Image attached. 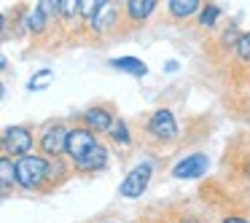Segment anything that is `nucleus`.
Instances as JSON below:
<instances>
[{"instance_id":"obj_1","label":"nucleus","mask_w":250,"mask_h":223,"mask_svg":"<svg viewBox=\"0 0 250 223\" xmlns=\"http://www.w3.org/2000/svg\"><path fill=\"white\" fill-rule=\"evenodd\" d=\"M49 175H51V167L43 156L17 159V183L22 185V188H41Z\"/></svg>"},{"instance_id":"obj_2","label":"nucleus","mask_w":250,"mask_h":223,"mask_svg":"<svg viewBox=\"0 0 250 223\" xmlns=\"http://www.w3.org/2000/svg\"><path fill=\"white\" fill-rule=\"evenodd\" d=\"M151 172H153V167L148 162L137 164V167L124 178V183H121V196H126V199L143 196V191L148 188V180H151Z\"/></svg>"},{"instance_id":"obj_3","label":"nucleus","mask_w":250,"mask_h":223,"mask_svg":"<svg viewBox=\"0 0 250 223\" xmlns=\"http://www.w3.org/2000/svg\"><path fill=\"white\" fill-rule=\"evenodd\" d=\"M97 145L100 142L94 140V135L89 129H70V137H67V153H70V159L76 164L83 162Z\"/></svg>"},{"instance_id":"obj_4","label":"nucleus","mask_w":250,"mask_h":223,"mask_svg":"<svg viewBox=\"0 0 250 223\" xmlns=\"http://www.w3.org/2000/svg\"><path fill=\"white\" fill-rule=\"evenodd\" d=\"M207 164H210V162H207L205 153H191V156L180 159V162L175 164L172 175H175V178H180V180H194V178H199V175L207 172Z\"/></svg>"},{"instance_id":"obj_5","label":"nucleus","mask_w":250,"mask_h":223,"mask_svg":"<svg viewBox=\"0 0 250 223\" xmlns=\"http://www.w3.org/2000/svg\"><path fill=\"white\" fill-rule=\"evenodd\" d=\"M148 129H151L153 137H159V140H172V137L178 135V124H175L172 110H167V108L156 110V113L151 116V124H148Z\"/></svg>"},{"instance_id":"obj_6","label":"nucleus","mask_w":250,"mask_h":223,"mask_svg":"<svg viewBox=\"0 0 250 223\" xmlns=\"http://www.w3.org/2000/svg\"><path fill=\"white\" fill-rule=\"evenodd\" d=\"M67 137H70V132L62 124L49 126V129L43 132V137H41V148H43L49 156H60L62 151H67Z\"/></svg>"},{"instance_id":"obj_7","label":"nucleus","mask_w":250,"mask_h":223,"mask_svg":"<svg viewBox=\"0 0 250 223\" xmlns=\"http://www.w3.org/2000/svg\"><path fill=\"white\" fill-rule=\"evenodd\" d=\"M3 148H6L8 153H27L30 148H33V135H30L24 126H11V129H6V135H3Z\"/></svg>"},{"instance_id":"obj_8","label":"nucleus","mask_w":250,"mask_h":223,"mask_svg":"<svg viewBox=\"0 0 250 223\" xmlns=\"http://www.w3.org/2000/svg\"><path fill=\"white\" fill-rule=\"evenodd\" d=\"M83 119H86V124L92 126L94 132H110V129H113V124H116L105 108H92V110H86V116H83Z\"/></svg>"},{"instance_id":"obj_9","label":"nucleus","mask_w":250,"mask_h":223,"mask_svg":"<svg viewBox=\"0 0 250 223\" xmlns=\"http://www.w3.org/2000/svg\"><path fill=\"white\" fill-rule=\"evenodd\" d=\"M110 67H116L119 73H129V76H146L148 73L146 62L135 60V57H119V60H110Z\"/></svg>"},{"instance_id":"obj_10","label":"nucleus","mask_w":250,"mask_h":223,"mask_svg":"<svg viewBox=\"0 0 250 223\" xmlns=\"http://www.w3.org/2000/svg\"><path fill=\"white\" fill-rule=\"evenodd\" d=\"M113 22H116V6L113 3H105L103 11L92 19V27H94V33H105V30H110Z\"/></svg>"},{"instance_id":"obj_11","label":"nucleus","mask_w":250,"mask_h":223,"mask_svg":"<svg viewBox=\"0 0 250 223\" xmlns=\"http://www.w3.org/2000/svg\"><path fill=\"white\" fill-rule=\"evenodd\" d=\"M105 159H108V151H105L103 145H97V148H94V151L89 153L86 159H83V162H78L76 167L81 169V172H92V169H100V167H103Z\"/></svg>"},{"instance_id":"obj_12","label":"nucleus","mask_w":250,"mask_h":223,"mask_svg":"<svg viewBox=\"0 0 250 223\" xmlns=\"http://www.w3.org/2000/svg\"><path fill=\"white\" fill-rule=\"evenodd\" d=\"M153 8H156V0H129L126 3V11L132 19H146Z\"/></svg>"},{"instance_id":"obj_13","label":"nucleus","mask_w":250,"mask_h":223,"mask_svg":"<svg viewBox=\"0 0 250 223\" xmlns=\"http://www.w3.org/2000/svg\"><path fill=\"white\" fill-rule=\"evenodd\" d=\"M0 178H3V194H8L11 183L17 180V164H11V159H0Z\"/></svg>"},{"instance_id":"obj_14","label":"nucleus","mask_w":250,"mask_h":223,"mask_svg":"<svg viewBox=\"0 0 250 223\" xmlns=\"http://www.w3.org/2000/svg\"><path fill=\"white\" fill-rule=\"evenodd\" d=\"M199 8V0H169V11L175 17H191Z\"/></svg>"},{"instance_id":"obj_15","label":"nucleus","mask_w":250,"mask_h":223,"mask_svg":"<svg viewBox=\"0 0 250 223\" xmlns=\"http://www.w3.org/2000/svg\"><path fill=\"white\" fill-rule=\"evenodd\" d=\"M51 81H54V70H49V67H43V70H38L33 78H30L27 89H33V92H38V89H46Z\"/></svg>"},{"instance_id":"obj_16","label":"nucleus","mask_w":250,"mask_h":223,"mask_svg":"<svg viewBox=\"0 0 250 223\" xmlns=\"http://www.w3.org/2000/svg\"><path fill=\"white\" fill-rule=\"evenodd\" d=\"M43 22H46V14L41 11V6L35 8V11H30V17H27V27L33 30V33H41V30L46 27Z\"/></svg>"},{"instance_id":"obj_17","label":"nucleus","mask_w":250,"mask_h":223,"mask_svg":"<svg viewBox=\"0 0 250 223\" xmlns=\"http://www.w3.org/2000/svg\"><path fill=\"white\" fill-rule=\"evenodd\" d=\"M103 6H105V3H100V0H83V3H81V17L94 19L100 11H103Z\"/></svg>"},{"instance_id":"obj_18","label":"nucleus","mask_w":250,"mask_h":223,"mask_svg":"<svg viewBox=\"0 0 250 223\" xmlns=\"http://www.w3.org/2000/svg\"><path fill=\"white\" fill-rule=\"evenodd\" d=\"M60 14L62 17H76V14H81V3L78 0H60Z\"/></svg>"},{"instance_id":"obj_19","label":"nucleus","mask_w":250,"mask_h":223,"mask_svg":"<svg viewBox=\"0 0 250 223\" xmlns=\"http://www.w3.org/2000/svg\"><path fill=\"white\" fill-rule=\"evenodd\" d=\"M110 135H113V140H119V142H129V132H126L124 121H116L113 129H110Z\"/></svg>"},{"instance_id":"obj_20","label":"nucleus","mask_w":250,"mask_h":223,"mask_svg":"<svg viewBox=\"0 0 250 223\" xmlns=\"http://www.w3.org/2000/svg\"><path fill=\"white\" fill-rule=\"evenodd\" d=\"M218 14H221V8H218V6H207L205 14H202V24H205V27H212L215 19H218Z\"/></svg>"},{"instance_id":"obj_21","label":"nucleus","mask_w":250,"mask_h":223,"mask_svg":"<svg viewBox=\"0 0 250 223\" xmlns=\"http://www.w3.org/2000/svg\"><path fill=\"white\" fill-rule=\"evenodd\" d=\"M237 54L242 57V60H250V35H239V41H237Z\"/></svg>"},{"instance_id":"obj_22","label":"nucleus","mask_w":250,"mask_h":223,"mask_svg":"<svg viewBox=\"0 0 250 223\" xmlns=\"http://www.w3.org/2000/svg\"><path fill=\"white\" fill-rule=\"evenodd\" d=\"M223 223H248V221H245V218H237V215H231V218H226Z\"/></svg>"},{"instance_id":"obj_23","label":"nucleus","mask_w":250,"mask_h":223,"mask_svg":"<svg viewBox=\"0 0 250 223\" xmlns=\"http://www.w3.org/2000/svg\"><path fill=\"white\" fill-rule=\"evenodd\" d=\"M248 172H250V169H248Z\"/></svg>"}]
</instances>
